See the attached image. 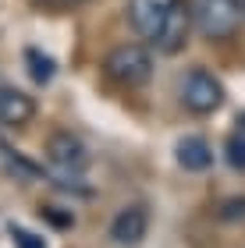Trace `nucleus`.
<instances>
[{
	"instance_id": "1",
	"label": "nucleus",
	"mask_w": 245,
	"mask_h": 248,
	"mask_svg": "<svg viewBox=\"0 0 245 248\" xmlns=\"http://www.w3.org/2000/svg\"><path fill=\"white\" fill-rule=\"evenodd\" d=\"M128 29L160 53L185 50L192 36V0H128Z\"/></svg>"
},
{
	"instance_id": "2",
	"label": "nucleus",
	"mask_w": 245,
	"mask_h": 248,
	"mask_svg": "<svg viewBox=\"0 0 245 248\" xmlns=\"http://www.w3.org/2000/svg\"><path fill=\"white\" fill-rule=\"evenodd\" d=\"M107 75L125 89H139L153 78V46L146 43H121L107 53Z\"/></svg>"
},
{
	"instance_id": "3",
	"label": "nucleus",
	"mask_w": 245,
	"mask_h": 248,
	"mask_svg": "<svg viewBox=\"0 0 245 248\" xmlns=\"http://www.w3.org/2000/svg\"><path fill=\"white\" fill-rule=\"evenodd\" d=\"M245 18V0H192V25L206 39L235 36Z\"/></svg>"
},
{
	"instance_id": "4",
	"label": "nucleus",
	"mask_w": 245,
	"mask_h": 248,
	"mask_svg": "<svg viewBox=\"0 0 245 248\" xmlns=\"http://www.w3.org/2000/svg\"><path fill=\"white\" fill-rule=\"evenodd\" d=\"M178 96H181V107L188 114L206 117V114H213V110H220V103H224V85H220L217 75L206 71V67H188Z\"/></svg>"
},
{
	"instance_id": "5",
	"label": "nucleus",
	"mask_w": 245,
	"mask_h": 248,
	"mask_svg": "<svg viewBox=\"0 0 245 248\" xmlns=\"http://www.w3.org/2000/svg\"><path fill=\"white\" fill-rule=\"evenodd\" d=\"M47 160L57 174L64 177H79L85 167H89V153H85V142L71 131H53L47 139Z\"/></svg>"
},
{
	"instance_id": "6",
	"label": "nucleus",
	"mask_w": 245,
	"mask_h": 248,
	"mask_svg": "<svg viewBox=\"0 0 245 248\" xmlns=\"http://www.w3.org/2000/svg\"><path fill=\"white\" fill-rule=\"evenodd\" d=\"M36 117V99L15 85H0V124L4 128H25Z\"/></svg>"
},
{
	"instance_id": "7",
	"label": "nucleus",
	"mask_w": 245,
	"mask_h": 248,
	"mask_svg": "<svg viewBox=\"0 0 245 248\" xmlns=\"http://www.w3.org/2000/svg\"><path fill=\"white\" fill-rule=\"evenodd\" d=\"M146 227H149V213L131 202V206H125L114 220H110V241H117V245H139L142 238H146Z\"/></svg>"
},
{
	"instance_id": "8",
	"label": "nucleus",
	"mask_w": 245,
	"mask_h": 248,
	"mask_svg": "<svg viewBox=\"0 0 245 248\" xmlns=\"http://www.w3.org/2000/svg\"><path fill=\"white\" fill-rule=\"evenodd\" d=\"M174 160H178V167H181V170H188V174H203V170H210V163H213V153H210L206 139L188 135V139L178 142Z\"/></svg>"
},
{
	"instance_id": "9",
	"label": "nucleus",
	"mask_w": 245,
	"mask_h": 248,
	"mask_svg": "<svg viewBox=\"0 0 245 248\" xmlns=\"http://www.w3.org/2000/svg\"><path fill=\"white\" fill-rule=\"evenodd\" d=\"M25 67H29V75L36 78L39 85H47L53 75H57V64H53V57H47L43 50H25Z\"/></svg>"
},
{
	"instance_id": "10",
	"label": "nucleus",
	"mask_w": 245,
	"mask_h": 248,
	"mask_svg": "<svg viewBox=\"0 0 245 248\" xmlns=\"http://www.w3.org/2000/svg\"><path fill=\"white\" fill-rule=\"evenodd\" d=\"M224 160H228L231 170L245 174V135H235V139L224 142Z\"/></svg>"
},
{
	"instance_id": "11",
	"label": "nucleus",
	"mask_w": 245,
	"mask_h": 248,
	"mask_svg": "<svg viewBox=\"0 0 245 248\" xmlns=\"http://www.w3.org/2000/svg\"><path fill=\"white\" fill-rule=\"evenodd\" d=\"M11 238H15L18 248H47V241H43L36 231H25V227H18V223H11Z\"/></svg>"
},
{
	"instance_id": "12",
	"label": "nucleus",
	"mask_w": 245,
	"mask_h": 248,
	"mask_svg": "<svg viewBox=\"0 0 245 248\" xmlns=\"http://www.w3.org/2000/svg\"><path fill=\"white\" fill-rule=\"evenodd\" d=\"M235 217H245V195H235L220 206V220H235Z\"/></svg>"
},
{
	"instance_id": "13",
	"label": "nucleus",
	"mask_w": 245,
	"mask_h": 248,
	"mask_svg": "<svg viewBox=\"0 0 245 248\" xmlns=\"http://www.w3.org/2000/svg\"><path fill=\"white\" fill-rule=\"evenodd\" d=\"M43 217H47L50 223H61V231H68L71 227V217L64 209H53V206H43Z\"/></svg>"
},
{
	"instance_id": "14",
	"label": "nucleus",
	"mask_w": 245,
	"mask_h": 248,
	"mask_svg": "<svg viewBox=\"0 0 245 248\" xmlns=\"http://www.w3.org/2000/svg\"><path fill=\"white\" fill-rule=\"evenodd\" d=\"M43 7H79V4H85V0H39Z\"/></svg>"
},
{
	"instance_id": "15",
	"label": "nucleus",
	"mask_w": 245,
	"mask_h": 248,
	"mask_svg": "<svg viewBox=\"0 0 245 248\" xmlns=\"http://www.w3.org/2000/svg\"><path fill=\"white\" fill-rule=\"evenodd\" d=\"M242 124H245V117H242Z\"/></svg>"
}]
</instances>
